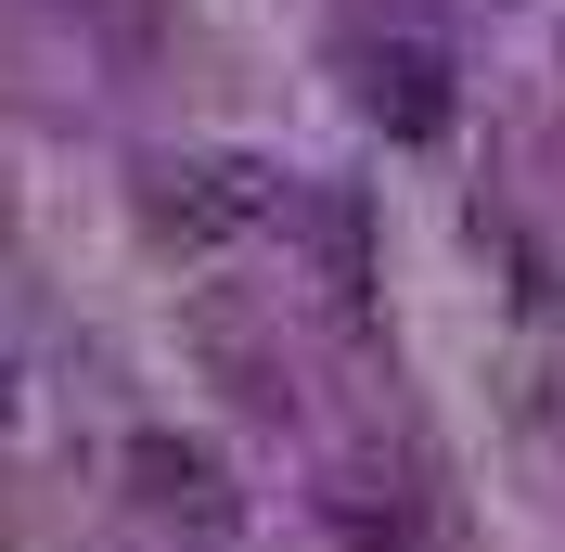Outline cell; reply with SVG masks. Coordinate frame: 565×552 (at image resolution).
Returning <instances> with one entry per match:
<instances>
[{
  "mask_svg": "<svg viewBox=\"0 0 565 552\" xmlns=\"http://www.w3.org/2000/svg\"><path fill=\"white\" fill-rule=\"evenodd\" d=\"M321 540L334 552H450L412 488H321Z\"/></svg>",
  "mask_w": 565,
  "mask_h": 552,
  "instance_id": "cell-3",
  "label": "cell"
},
{
  "mask_svg": "<svg viewBox=\"0 0 565 552\" xmlns=\"http://www.w3.org/2000/svg\"><path fill=\"white\" fill-rule=\"evenodd\" d=\"M282 219L309 232L321 283H334V321H360V296H373V257H360V206H348V193H309V206H282Z\"/></svg>",
  "mask_w": 565,
  "mask_h": 552,
  "instance_id": "cell-4",
  "label": "cell"
},
{
  "mask_svg": "<svg viewBox=\"0 0 565 552\" xmlns=\"http://www.w3.org/2000/svg\"><path fill=\"white\" fill-rule=\"evenodd\" d=\"M360 91H373V116H386V129H450V77L424 65V52H373V65H360Z\"/></svg>",
  "mask_w": 565,
  "mask_h": 552,
  "instance_id": "cell-5",
  "label": "cell"
},
{
  "mask_svg": "<svg viewBox=\"0 0 565 552\" xmlns=\"http://www.w3.org/2000/svg\"><path fill=\"white\" fill-rule=\"evenodd\" d=\"M129 488H141V501H154L168 527H193V540H232V527H245L232 476H218L193 437H129Z\"/></svg>",
  "mask_w": 565,
  "mask_h": 552,
  "instance_id": "cell-1",
  "label": "cell"
},
{
  "mask_svg": "<svg viewBox=\"0 0 565 552\" xmlns=\"http://www.w3.org/2000/svg\"><path fill=\"white\" fill-rule=\"evenodd\" d=\"M141 193H154V232H180V244H218V232H245V219L270 206L257 168H154Z\"/></svg>",
  "mask_w": 565,
  "mask_h": 552,
  "instance_id": "cell-2",
  "label": "cell"
}]
</instances>
